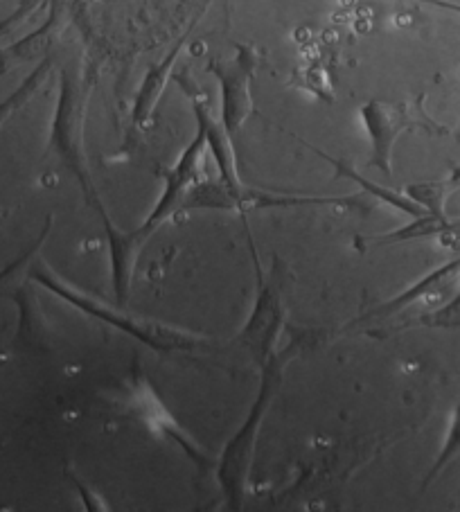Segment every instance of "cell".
<instances>
[{"label": "cell", "instance_id": "277c9868", "mask_svg": "<svg viewBox=\"0 0 460 512\" xmlns=\"http://www.w3.org/2000/svg\"><path fill=\"white\" fill-rule=\"evenodd\" d=\"M115 402H118V409L127 418L143 425L154 438H161L165 443L179 447L194 465L208 467V454L203 452V447L188 434V429L170 411V406L158 395L143 370H131L129 377L120 384L118 393H115Z\"/></svg>", "mask_w": 460, "mask_h": 512}, {"label": "cell", "instance_id": "ffe728a7", "mask_svg": "<svg viewBox=\"0 0 460 512\" xmlns=\"http://www.w3.org/2000/svg\"><path fill=\"white\" fill-rule=\"evenodd\" d=\"M70 481H73L75 490H77V494H79V499H82V503H84V508H86V510H91V512H104V510H111V506H109V503H106V499L102 497V494H100V492H95V490L91 488V485H88L86 481L79 479V476L70 474Z\"/></svg>", "mask_w": 460, "mask_h": 512}, {"label": "cell", "instance_id": "8992f818", "mask_svg": "<svg viewBox=\"0 0 460 512\" xmlns=\"http://www.w3.org/2000/svg\"><path fill=\"white\" fill-rule=\"evenodd\" d=\"M258 70V50L237 46L233 59H212L208 73L217 77L221 97V125L230 136L244 127L253 113V77Z\"/></svg>", "mask_w": 460, "mask_h": 512}, {"label": "cell", "instance_id": "7a4b0ae2", "mask_svg": "<svg viewBox=\"0 0 460 512\" xmlns=\"http://www.w3.org/2000/svg\"><path fill=\"white\" fill-rule=\"evenodd\" d=\"M289 359H291V350H278L264 361L262 382L258 388V395H255L253 400L249 416H246V420L242 422V427L237 429V434L228 440L224 454L219 458L217 481L221 485V492H224L228 506L235 510H240L244 506L246 490H249L255 445H258V438H260V427L280 391L282 375H285Z\"/></svg>", "mask_w": 460, "mask_h": 512}, {"label": "cell", "instance_id": "2e32d148", "mask_svg": "<svg viewBox=\"0 0 460 512\" xmlns=\"http://www.w3.org/2000/svg\"><path fill=\"white\" fill-rule=\"evenodd\" d=\"M460 185V174H451L442 181H424L411 183L404 188V194L420 208L427 210L429 215L445 217L447 215V199Z\"/></svg>", "mask_w": 460, "mask_h": 512}, {"label": "cell", "instance_id": "9c48e42d", "mask_svg": "<svg viewBox=\"0 0 460 512\" xmlns=\"http://www.w3.org/2000/svg\"><path fill=\"white\" fill-rule=\"evenodd\" d=\"M183 91L188 93L194 120H197V127L206 136V147L210 149L212 158H215V165L219 170V181L230 194H240L244 190V183L240 179V167H237V156L233 149V136L228 134L226 127L221 125V120L212 116L208 107L206 97L197 88V84H188V79H179Z\"/></svg>", "mask_w": 460, "mask_h": 512}, {"label": "cell", "instance_id": "6da1fadb", "mask_svg": "<svg viewBox=\"0 0 460 512\" xmlns=\"http://www.w3.org/2000/svg\"><path fill=\"white\" fill-rule=\"evenodd\" d=\"M30 280L34 285L48 289L52 296L61 298L70 307H75L77 312L129 334V337L145 343V346L152 348L154 352H163V355H185V352H199L210 346V337H206V334L174 328V325H165L152 319H138V316L129 312L113 310V307L102 303V300L84 294V291H79L77 287L70 285V282L57 276V273L43 262L41 253L32 262Z\"/></svg>", "mask_w": 460, "mask_h": 512}, {"label": "cell", "instance_id": "9a60e30c", "mask_svg": "<svg viewBox=\"0 0 460 512\" xmlns=\"http://www.w3.org/2000/svg\"><path fill=\"white\" fill-rule=\"evenodd\" d=\"M460 231V219H449L438 217V215H424L415 217L411 224H406L397 231H388L382 235H370L364 237V244L368 246H386V244H400V242H411V240H424V237H436L445 233Z\"/></svg>", "mask_w": 460, "mask_h": 512}, {"label": "cell", "instance_id": "ba28073f", "mask_svg": "<svg viewBox=\"0 0 460 512\" xmlns=\"http://www.w3.org/2000/svg\"><path fill=\"white\" fill-rule=\"evenodd\" d=\"M285 330V303L276 282L264 280L258 267V296L253 310L240 332V343L251 355L264 364L273 352H278V341Z\"/></svg>", "mask_w": 460, "mask_h": 512}, {"label": "cell", "instance_id": "52a82bcc", "mask_svg": "<svg viewBox=\"0 0 460 512\" xmlns=\"http://www.w3.org/2000/svg\"><path fill=\"white\" fill-rule=\"evenodd\" d=\"M206 149H208L206 136H203V131L197 127V134H194L188 147L183 149L176 165L167 167L163 172L165 185H163L161 199L156 201L154 210L147 215L145 222L136 228L145 242L167 222V219H172L176 213H181L183 199L188 197V192L199 183L201 163H203V154H206Z\"/></svg>", "mask_w": 460, "mask_h": 512}, {"label": "cell", "instance_id": "5b68a950", "mask_svg": "<svg viewBox=\"0 0 460 512\" xmlns=\"http://www.w3.org/2000/svg\"><path fill=\"white\" fill-rule=\"evenodd\" d=\"M361 125L370 140V165L379 172L393 174V149L406 131L433 129V122L424 116L418 104L370 100L359 109Z\"/></svg>", "mask_w": 460, "mask_h": 512}, {"label": "cell", "instance_id": "ac0fdd59", "mask_svg": "<svg viewBox=\"0 0 460 512\" xmlns=\"http://www.w3.org/2000/svg\"><path fill=\"white\" fill-rule=\"evenodd\" d=\"M460 454V406L454 411V418H451V425L447 431V438H445V445H442L440 454L436 458V463H433L431 472L427 474V479H424V485H429L436 476L445 470V467L454 461V458Z\"/></svg>", "mask_w": 460, "mask_h": 512}, {"label": "cell", "instance_id": "30bf717a", "mask_svg": "<svg viewBox=\"0 0 460 512\" xmlns=\"http://www.w3.org/2000/svg\"><path fill=\"white\" fill-rule=\"evenodd\" d=\"M106 242H109V255H111V280L115 300L125 305L129 300L131 280H134V269L138 262V255L143 251L145 240L138 231H120L118 226L111 222V217H102Z\"/></svg>", "mask_w": 460, "mask_h": 512}, {"label": "cell", "instance_id": "7c38bea8", "mask_svg": "<svg viewBox=\"0 0 460 512\" xmlns=\"http://www.w3.org/2000/svg\"><path fill=\"white\" fill-rule=\"evenodd\" d=\"M460 271V258L456 260H449L445 264H440L438 269L429 271L427 276H422L420 280H415L411 287H406L402 294H397L395 298L386 300V303H382L377 307V310H370L368 314L359 316V319L352 321V325H359V323H375V321H384L388 319V316H393L397 312H402L404 307H409L411 303H415V300H420L429 294V291H433L436 287H440L442 282L449 280L451 276H456V273Z\"/></svg>", "mask_w": 460, "mask_h": 512}, {"label": "cell", "instance_id": "44dd1931", "mask_svg": "<svg viewBox=\"0 0 460 512\" xmlns=\"http://www.w3.org/2000/svg\"><path fill=\"white\" fill-rule=\"evenodd\" d=\"M43 3H46V0H25V3H21L19 10L0 23V37H5V34L12 32L14 28H19V25L28 21L32 14H37Z\"/></svg>", "mask_w": 460, "mask_h": 512}, {"label": "cell", "instance_id": "d6986e66", "mask_svg": "<svg viewBox=\"0 0 460 512\" xmlns=\"http://www.w3.org/2000/svg\"><path fill=\"white\" fill-rule=\"evenodd\" d=\"M415 325H424V328H456V325H460V291L445 307L422 316Z\"/></svg>", "mask_w": 460, "mask_h": 512}, {"label": "cell", "instance_id": "7402d4cb", "mask_svg": "<svg viewBox=\"0 0 460 512\" xmlns=\"http://www.w3.org/2000/svg\"><path fill=\"white\" fill-rule=\"evenodd\" d=\"M411 3H420V5H429V7H438V10H445V12L460 14V5H458V3H451V0H411Z\"/></svg>", "mask_w": 460, "mask_h": 512}, {"label": "cell", "instance_id": "e0dca14e", "mask_svg": "<svg viewBox=\"0 0 460 512\" xmlns=\"http://www.w3.org/2000/svg\"><path fill=\"white\" fill-rule=\"evenodd\" d=\"M52 66H55V59L52 57H46L41 61V64L32 70V73L23 79V82L19 84V88L12 95H7L3 102H0V129L5 127V122L10 120L14 113H19L25 104L32 102V97L37 95L43 84L48 82L50 77V70Z\"/></svg>", "mask_w": 460, "mask_h": 512}, {"label": "cell", "instance_id": "8fae6325", "mask_svg": "<svg viewBox=\"0 0 460 512\" xmlns=\"http://www.w3.org/2000/svg\"><path fill=\"white\" fill-rule=\"evenodd\" d=\"M190 30L181 34V39L174 43V46L170 48V52H167V55L161 61H158V64L149 66L147 75L143 79V84H140L138 93H136L134 107H131V125H134V127L140 129V127H145L149 120H152L154 111H156V104L163 97V91H165L167 82H170V79H172L174 66H176V61H179V57H181V52H183L185 41H188Z\"/></svg>", "mask_w": 460, "mask_h": 512}, {"label": "cell", "instance_id": "603a6c76", "mask_svg": "<svg viewBox=\"0 0 460 512\" xmlns=\"http://www.w3.org/2000/svg\"><path fill=\"white\" fill-rule=\"evenodd\" d=\"M3 361H7V355H3V352H0V364H3Z\"/></svg>", "mask_w": 460, "mask_h": 512}, {"label": "cell", "instance_id": "3957f363", "mask_svg": "<svg viewBox=\"0 0 460 512\" xmlns=\"http://www.w3.org/2000/svg\"><path fill=\"white\" fill-rule=\"evenodd\" d=\"M86 113H88V86L82 77L61 68L57 109L52 116L48 149L61 158L70 172L77 176L86 201L95 210H102L104 203L97 197V190L88 172L86 158Z\"/></svg>", "mask_w": 460, "mask_h": 512}, {"label": "cell", "instance_id": "5bb4252c", "mask_svg": "<svg viewBox=\"0 0 460 512\" xmlns=\"http://www.w3.org/2000/svg\"><path fill=\"white\" fill-rule=\"evenodd\" d=\"M307 147L312 149L314 154H318V156H321V158H325V161L334 167V172H336V174H339V176H345V179H350V181H355V183L359 185V188L364 190L366 194H370V197H375V199H379V201H382V203H386V206L395 208L397 213H404V215H409L411 219L429 215L427 210L420 208L418 203H413L409 197H406L404 192L388 190V188H384V185L373 183V181H370V179H366V176H361L357 170H352V167H350L348 163L339 161V158H334V156H330V154H325V152H321V149H316V147H312V145H307Z\"/></svg>", "mask_w": 460, "mask_h": 512}, {"label": "cell", "instance_id": "4fadbf2b", "mask_svg": "<svg viewBox=\"0 0 460 512\" xmlns=\"http://www.w3.org/2000/svg\"><path fill=\"white\" fill-rule=\"evenodd\" d=\"M61 28H64V10H61L59 0H55L46 23L39 25V28L28 34V37H23L12 43V46L0 50V73H5L12 64H19V61L30 59L32 55H37V52L46 50L50 43L59 37Z\"/></svg>", "mask_w": 460, "mask_h": 512}]
</instances>
